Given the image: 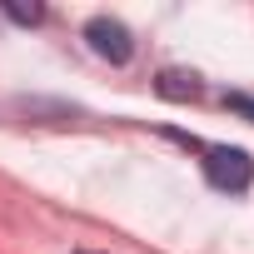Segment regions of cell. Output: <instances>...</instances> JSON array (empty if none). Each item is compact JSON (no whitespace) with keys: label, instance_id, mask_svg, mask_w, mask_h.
I'll list each match as a JSON object with an SVG mask.
<instances>
[{"label":"cell","instance_id":"cell-4","mask_svg":"<svg viewBox=\"0 0 254 254\" xmlns=\"http://www.w3.org/2000/svg\"><path fill=\"white\" fill-rule=\"evenodd\" d=\"M5 15L15 25H40L45 20V5H20V0H5Z\"/></svg>","mask_w":254,"mask_h":254},{"label":"cell","instance_id":"cell-5","mask_svg":"<svg viewBox=\"0 0 254 254\" xmlns=\"http://www.w3.org/2000/svg\"><path fill=\"white\" fill-rule=\"evenodd\" d=\"M224 105H229L234 115H244V120H254V95H224Z\"/></svg>","mask_w":254,"mask_h":254},{"label":"cell","instance_id":"cell-1","mask_svg":"<svg viewBox=\"0 0 254 254\" xmlns=\"http://www.w3.org/2000/svg\"><path fill=\"white\" fill-rule=\"evenodd\" d=\"M204 175H209L214 190L244 194V190L254 185V160H249L244 150H234V145H214V150H204Z\"/></svg>","mask_w":254,"mask_h":254},{"label":"cell","instance_id":"cell-3","mask_svg":"<svg viewBox=\"0 0 254 254\" xmlns=\"http://www.w3.org/2000/svg\"><path fill=\"white\" fill-rule=\"evenodd\" d=\"M155 90H160L165 100H194V95H199V75H194V70H160Z\"/></svg>","mask_w":254,"mask_h":254},{"label":"cell","instance_id":"cell-2","mask_svg":"<svg viewBox=\"0 0 254 254\" xmlns=\"http://www.w3.org/2000/svg\"><path fill=\"white\" fill-rule=\"evenodd\" d=\"M85 40H90V50H95L100 60H110V65H130V55H135V35L125 30L115 15H95V20L85 25Z\"/></svg>","mask_w":254,"mask_h":254}]
</instances>
